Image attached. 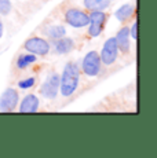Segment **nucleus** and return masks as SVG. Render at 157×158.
Here are the masks:
<instances>
[{"label": "nucleus", "mask_w": 157, "mask_h": 158, "mask_svg": "<svg viewBox=\"0 0 157 158\" xmlns=\"http://www.w3.org/2000/svg\"><path fill=\"white\" fill-rule=\"evenodd\" d=\"M117 54H119V48H117L116 39L110 37L102 45V50L99 52V58H101V62L105 65H112L114 60L117 59Z\"/></svg>", "instance_id": "20e7f679"}, {"label": "nucleus", "mask_w": 157, "mask_h": 158, "mask_svg": "<svg viewBox=\"0 0 157 158\" xmlns=\"http://www.w3.org/2000/svg\"><path fill=\"white\" fill-rule=\"evenodd\" d=\"M73 48H74V41L72 40L70 37H65V36H63V37L55 40V51H57V54L63 55V54L70 52Z\"/></svg>", "instance_id": "9d476101"}, {"label": "nucleus", "mask_w": 157, "mask_h": 158, "mask_svg": "<svg viewBox=\"0 0 157 158\" xmlns=\"http://www.w3.org/2000/svg\"><path fill=\"white\" fill-rule=\"evenodd\" d=\"M59 92V74L51 73L43 81L40 87V94L47 99H55Z\"/></svg>", "instance_id": "7ed1b4c3"}, {"label": "nucleus", "mask_w": 157, "mask_h": 158, "mask_svg": "<svg viewBox=\"0 0 157 158\" xmlns=\"http://www.w3.org/2000/svg\"><path fill=\"white\" fill-rule=\"evenodd\" d=\"M35 62H36L35 54H26V55H21L17 59V66H18V69H25L31 63H35Z\"/></svg>", "instance_id": "4468645a"}, {"label": "nucleus", "mask_w": 157, "mask_h": 158, "mask_svg": "<svg viewBox=\"0 0 157 158\" xmlns=\"http://www.w3.org/2000/svg\"><path fill=\"white\" fill-rule=\"evenodd\" d=\"M39 109V98L33 94H29L22 99L19 103V111L21 113H36Z\"/></svg>", "instance_id": "6e6552de"}, {"label": "nucleus", "mask_w": 157, "mask_h": 158, "mask_svg": "<svg viewBox=\"0 0 157 158\" xmlns=\"http://www.w3.org/2000/svg\"><path fill=\"white\" fill-rule=\"evenodd\" d=\"M44 33H46L47 37H50L51 40H58V39H61L66 35V29H65V26H62V25H51V26H48V28H46Z\"/></svg>", "instance_id": "f8f14e48"}, {"label": "nucleus", "mask_w": 157, "mask_h": 158, "mask_svg": "<svg viewBox=\"0 0 157 158\" xmlns=\"http://www.w3.org/2000/svg\"><path fill=\"white\" fill-rule=\"evenodd\" d=\"M116 43H117V48H119L121 52L127 54L129 51V28H127V26H124V28H121L117 32L116 35Z\"/></svg>", "instance_id": "1a4fd4ad"}, {"label": "nucleus", "mask_w": 157, "mask_h": 158, "mask_svg": "<svg viewBox=\"0 0 157 158\" xmlns=\"http://www.w3.org/2000/svg\"><path fill=\"white\" fill-rule=\"evenodd\" d=\"M129 37L134 39V40L138 39V22L137 21H135V22L131 25V28H129Z\"/></svg>", "instance_id": "a211bd4d"}, {"label": "nucleus", "mask_w": 157, "mask_h": 158, "mask_svg": "<svg viewBox=\"0 0 157 158\" xmlns=\"http://www.w3.org/2000/svg\"><path fill=\"white\" fill-rule=\"evenodd\" d=\"M25 50L35 55H47L50 52V43L41 37H31L25 41Z\"/></svg>", "instance_id": "0eeeda50"}, {"label": "nucleus", "mask_w": 157, "mask_h": 158, "mask_svg": "<svg viewBox=\"0 0 157 158\" xmlns=\"http://www.w3.org/2000/svg\"><path fill=\"white\" fill-rule=\"evenodd\" d=\"M3 32H4V26H3V22H2V18H0V39L3 37Z\"/></svg>", "instance_id": "6ab92c4d"}, {"label": "nucleus", "mask_w": 157, "mask_h": 158, "mask_svg": "<svg viewBox=\"0 0 157 158\" xmlns=\"http://www.w3.org/2000/svg\"><path fill=\"white\" fill-rule=\"evenodd\" d=\"M18 92L14 88H7L4 92L0 96V111H4V113H10L14 111L18 105Z\"/></svg>", "instance_id": "39448f33"}, {"label": "nucleus", "mask_w": 157, "mask_h": 158, "mask_svg": "<svg viewBox=\"0 0 157 158\" xmlns=\"http://www.w3.org/2000/svg\"><path fill=\"white\" fill-rule=\"evenodd\" d=\"M84 7L90 11H104L110 6V0H84Z\"/></svg>", "instance_id": "9b49d317"}, {"label": "nucleus", "mask_w": 157, "mask_h": 158, "mask_svg": "<svg viewBox=\"0 0 157 158\" xmlns=\"http://www.w3.org/2000/svg\"><path fill=\"white\" fill-rule=\"evenodd\" d=\"M65 19L73 28H84L90 22L88 14L78 10V8H69L65 13Z\"/></svg>", "instance_id": "423d86ee"}, {"label": "nucleus", "mask_w": 157, "mask_h": 158, "mask_svg": "<svg viewBox=\"0 0 157 158\" xmlns=\"http://www.w3.org/2000/svg\"><path fill=\"white\" fill-rule=\"evenodd\" d=\"M80 68L77 63L69 62L65 65L62 76H59V92L63 96H70L78 87Z\"/></svg>", "instance_id": "f257e3e1"}, {"label": "nucleus", "mask_w": 157, "mask_h": 158, "mask_svg": "<svg viewBox=\"0 0 157 158\" xmlns=\"http://www.w3.org/2000/svg\"><path fill=\"white\" fill-rule=\"evenodd\" d=\"M88 33L91 37H98L104 30V23H95V22H88Z\"/></svg>", "instance_id": "2eb2a0df"}, {"label": "nucleus", "mask_w": 157, "mask_h": 158, "mask_svg": "<svg viewBox=\"0 0 157 158\" xmlns=\"http://www.w3.org/2000/svg\"><path fill=\"white\" fill-rule=\"evenodd\" d=\"M132 13H134V7H132L131 4H124L120 8H117L116 13H114V17L117 18V21L124 22V21H127L129 17H131Z\"/></svg>", "instance_id": "ddd939ff"}, {"label": "nucleus", "mask_w": 157, "mask_h": 158, "mask_svg": "<svg viewBox=\"0 0 157 158\" xmlns=\"http://www.w3.org/2000/svg\"><path fill=\"white\" fill-rule=\"evenodd\" d=\"M11 11L10 0H0V15H8Z\"/></svg>", "instance_id": "dca6fc26"}, {"label": "nucleus", "mask_w": 157, "mask_h": 158, "mask_svg": "<svg viewBox=\"0 0 157 158\" xmlns=\"http://www.w3.org/2000/svg\"><path fill=\"white\" fill-rule=\"evenodd\" d=\"M101 58H99V54L96 51H90L83 59V63H81V69H83L84 74H87L88 77H95V76L99 74L101 72Z\"/></svg>", "instance_id": "f03ea898"}, {"label": "nucleus", "mask_w": 157, "mask_h": 158, "mask_svg": "<svg viewBox=\"0 0 157 158\" xmlns=\"http://www.w3.org/2000/svg\"><path fill=\"white\" fill-rule=\"evenodd\" d=\"M35 78L33 77H29V78H25V80H21L18 81V87L21 88V89H29V88H32L35 85Z\"/></svg>", "instance_id": "f3484780"}]
</instances>
